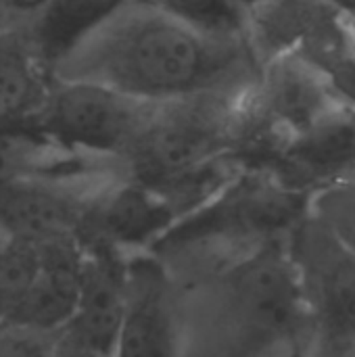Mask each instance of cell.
I'll return each instance as SVG.
<instances>
[{"instance_id": "obj_1", "label": "cell", "mask_w": 355, "mask_h": 357, "mask_svg": "<svg viewBox=\"0 0 355 357\" xmlns=\"http://www.w3.org/2000/svg\"><path fill=\"white\" fill-rule=\"evenodd\" d=\"M259 71L243 36H213L155 0H130L61 59L52 75L167 102L197 92L249 88Z\"/></svg>"}, {"instance_id": "obj_2", "label": "cell", "mask_w": 355, "mask_h": 357, "mask_svg": "<svg viewBox=\"0 0 355 357\" xmlns=\"http://www.w3.org/2000/svg\"><path fill=\"white\" fill-rule=\"evenodd\" d=\"M310 328L287 238L195 282L180 305V357H282Z\"/></svg>"}, {"instance_id": "obj_3", "label": "cell", "mask_w": 355, "mask_h": 357, "mask_svg": "<svg viewBox=\"0 0 355 357\" xmlns=\"http://www.w3.org/2000/svg\"><path fill=\"white\" fill-rule=\"evenodd\" d=\"M245 90H211L157 102L146 128L121 159L126 176L153 186L228 153Z\"/></svg>"}, {"instance_id": "obj_4", "label": "cell", "mask_w": 355, "mask_h": 357, "mask_svg": "<svg viewBox=\"0 0 355 357\" xmlns=\"http://www.w3.org/2000/svg\"><path fill=\"white\" fill-rule=\"evenodd\" d=\"M295 264L314 354L355 357V255L310 211L287 236Z\"/></svg>"}, {"instance_id": "obj_5", "label": "cell", "mask_w": 355, "mask_h": 357, "mask_svg": "<svg viewBox=\"0 0 355 357\" xmlns=\"http://www.w3.org/2000/svg\"><path fill=\"white\" fill-rule=\"evenodd\" d=\"M155 107L157 102L103 84L54 79L44 109L31 121L71 149L121 161L146 128Z\"/></svg>"}, {"instance_id": "obj_6", "label": "cell", "mask_w": 355, "mask_h": 357, "mask_svg": "<svg viewBox=\"0 0 355 357\" xmlns=\"http://www.w3.org/2000/svg\"><path fill=\"white\" fill-rule=\"evenodd\" d=\"M115 180L21 178L0 186V238L31 243L77 238L92 201Z\"/></svg>"}, {"instance_id": "obj_7", "label": "cell", "mask_w": 355, "mask_h": 357, "mask_svg": "<svg viewBox=\"0 0 355 357\" xmlns=\"http://www.w3.org/2000/svg\"><path fill=\"white\" fill-rule=\"evenodd\" d=\"M113 357H180V305L153 251L128 255V303Z\"/></svg>"}, {"instance_id": "obj_8", "label": "cell", "mask_w": 355, "mask_h": 357, "mask_svg": "<svg viewBox=\"0 0 355 357\" xmlns=\"http://www.w3.org/2000/svg\"><path fill=\"white\" fill-rule=\"evenodd\" d=\"M82 287L75 314L59 335L63 343L113 357L128 303V255L105 245H82Z\"/></svg>"}, {"instance_id": "obj_9", "label": "cell", "mask_w": 355, "mask_h": 357, "mask_svg": "<svg viewBox=\"0 0 355 357\" xmlns=\"http://www.w3.org/2000/svg\"><path fill=\"white\" fill-rule=\"evenodd\" d=\"M255 98L293 138L308 132L341 105L331 75L295 52L262 65L259 79L255 82Z\"/></svg>"}, {"instance_id": "obj_10", "label": "cell", "mask_w": 355, "mask_h": 357, "mask_svg": "<svg viewBox=\"0 0 355 357\" xmlns=\"http://www.w3.org/2000/svg\"><path fill=\"white\" fill-rule=\"evenodd\" d=\"M84 247L77 238L42 243V266L27 293L2 322L61 335L71 322L82 287Z\"/></svg>"}, {"instance_id": "obj_11", "label": "cell", "mask_w": 355, "mask_h": 357, "mask_svg": "<svg viewBox=\"0 0 355 357\" xmlns=\"http://www.w3.org/2000/svg\"><path fill=\"white\" fill-rule=\"evenodd\" d=\"M354 169L355 107L341 102L316 126L291 140L274 174L312 195Z\"/></svg>"}, {"instance_id": "obj_12", "label": "cell", "mask_w": 355, "mask_h": 357, "mask_svg": "<svg viewBox=\"0 0 355 357\" xmlns=\"http://www.w3.org/2000/svg\"><path fill=\"white\" fill-rule=\"evenodd\" d=\"M52 69L42 59L25 21L0 29V126L31 121L52 90Z\"/></svg>"}, {"instance_id": "obj_13", "label": "cell", "mask_w": 355, "mask_h": 357, "mask_svg": "<svg viewBox=\"0 0 355 357\" xmlns=\"http://www.w3.org/2000/svg\"><path fill=\"white\" fill-rule=\"evenodd\" d=\"M337 8L326 0H268L245 13V40L262 65L297 52Z\"/></svg>"}, {"instance_id": "obj_14", "label": "cell", "mask_w": 355, "mask_h": 357, "mask_svg": "<svg viewBox=\"0 0 355 357\" xmlns=\"http://www.w3.org/2000/svg\"><path fill=\"white\" fill-rule=\"evenodd\" d=\"M130 0H50L25 21L50 69Z\"/></svg>"}, {"instance_id": "obj_15", "label": "cell", "mask_w": 355, "mask_h": 357, "mask_svg": "<svg viewBox=\"0 0 355 357\" xmlns=\"http://www.w3.org/2000/svg\"><path fill=\"white\" fill-rule=\"evenodd\" d=\"M42 266V243L0 238V322L27 293Z\"/></svg>"}, {"instance_id": "obj_16", "label": "cell", "mask_w": 355, "mask_h": 357, "mask_svg": "<svg viewBox=\"0 0 355 357\" xmlns=\"http://www.w3.org/2000/svg\"><path fill=\"white\" fill-rule=\"evenodd\" d=\"M310 213L355 255V169L316 188L310 195Z\"/></svg>"}, {"instance_id": "obj_17", "label": "cell", "mask_w": 355, "mask_h": 357, "mask_svg": "<svg viewBox=\"0 0 355 357\" xmlns=\"http://www.w3.org/2000/svg\"><path fill=\"white\" fill-rule=\"evenodd\" d=\"M178 19L213 36H243L245 10L236 0H155Z\"/></svg>"}, {"instance_id": "obj_18", "label": "cell", "mask_w": 355, "mask_h": 357, "mask_svg": "<svg viewBox=\"0 0 355 357\" xmlns=\"http://www.w3.org/2000/svg\"><path fill=\"white\" fill-rule=\"evenodd\" d=\"M59 335L0 322V357H56Z\"/></svg>"}, {"instance_id": "obj_19", "label": "cell", "mask_w": 355, "mask_h": 357, "mask_svg": "<svg viewBox=\"0 0 355 357\" xmlns=\"http://www.w3.org/2000/svg\"><path fill=\"white\" fill-rule=\"evenodd\" d=\"M331 82L339 100L355 107V61L339 69L335 75H331Z\"/></svg>"}, {"instance_id": "obj_20", "label": "cell", "mask_w": 355, "mask_h": 357, "mask_svg": "<svg viewBox=\"0 0 355 357\" xmlns=\"http://www.w3.org/2000/svg\"><path fill=\"white\" fill-rule=\"evenodd\" d=\"M50 0H0L2 8L10 21H29L33 19Z\"/></svg>"}, {"instance_id": "obj_21", "label": "cell", "mask_w": 355, "mask_h": 357, "mask_svg": "<svg viewBox=\"0 0 355 357\" xmlns=\"http://www.w3.org/2000/svg\"><path fill=\"white\" fill-rule=\"evenodd\" d=\"M328 4H333L337 10H341L343 15L355 19V0H326Z\"/></svg>"}, {"instance_id": "obj_22", "label": "cell", "mask_w": 355, "mask_h": 357, "mask_svg": "<svg viewBox=\"0 0 355 357\" xmlns=\"http://www.w3.org/2000/svg\"><path fill=\"white\" fill-rule=\"evenodd\" d=\"M264 2H268V0H236V4L247 13L249 8H253V6H257V4H264Z\"/></svg>"}, {"instance_id": "obj_23", "label": "cell", "mask_w": 355, "mask_h": 357, "mask_svg": "<svg viewBox=\"0 0 355 357\" xmlns=\"http://www.w3.org/2000/svg\"><path fill=\"white\" fill-rule=\"evenodd\" d=\"M282 357H308V349H305V345H297L295 349H291L287 356Z\"/></svg>"}, {"instance_id": "obj_24", "label": "cell", "mask_w": 355, "mask_h": 357, "mask_svg": "<svg viewBox=\"0 0 355 357\" xmlns=\"http://www.w3.org/2000/svg\"><path fill=\"white\" fill-rule=\"evenodd\" d=\"M8 23H10V17L6 15V10H4V8H2V4H0V29H4Z\"/></svg>"}, {"instance_id": "obj_25", "label": "cell", "mask_w": 355, "mask_h": 357, "mask_svg": "<svg viewBox=\"0 0 355 357\" xmlns=\"http://www.w3.org/2000/svg\"><path fill=\"white\" fill-rule=\"evenodd\" d=\"M354 23H355V19H354Z\"/></svg>"}]
</instances>
